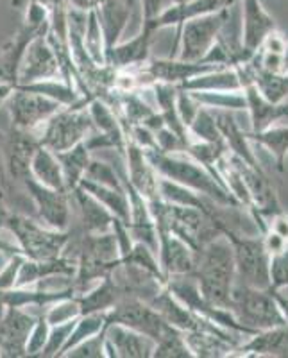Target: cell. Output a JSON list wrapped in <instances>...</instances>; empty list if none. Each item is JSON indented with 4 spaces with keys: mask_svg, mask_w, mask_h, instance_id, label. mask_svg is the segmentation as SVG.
Here are the masks:
<instances>
[{
    "mask_svg": "<svg viewBox=\"0 0 288 358\" xmlns=\"http://www.w3.org/2000/svg\"><path fill=\"white\" fill-rule=\"evenodd\" d=\"M145 156L161 178L199 192L224 208H242L229 190L187 151L163 152L159 149H147Z\"/></svg>",
    "mask_w": 288,
    "mask_h": 358,
    "instance_id": "cell-1",
    "label": "cell"
},
{
    "mask_svg": "<svg viewBox=\"0 0 288 358\" xmlns=\"http://www.w3.org/2000/svg\"><path fill=\"white\" fill-rule=\"evenodd\" d=\"M194 278L204 301L220 308H229L231 290L236 283V271L233 248L226 235L220 233L201 249Z\"/></svg>",
    "mask_w": 288,
    "mask_h": 358,
    "instance_id": "cell-2",
    "label": "cell"
},
{
    "mask_svg": "<svg viewBox=\"0 0 288 358\" xmlns=\"http://www.w3.org/2000/svg\"><path fill=\"white\" fill-rule=\"evenodd\" d=\"M4 228L15 235L22 255L31 260H52L62 257L70 242V233L41 226L20 213H6Z\"/></svg>",
    "mask_w": 288,
    "mask_h": 358,
    "instance_id": "cell-3",
    "label": "cell"
},
{
    "mask_svg": "<svg viewBox=\"0 0 288 358\" xmlns=\"http://www.w3.org/2000/svg\"><path fill=\"white\" fill-rule=\"evenodd\" d=\"M220 233L226 235L233 248L236 281L254 287V289H268V285H271V281H268L271 255L265 248L260 233L256 236L242 235L235 228H229L224 222H220Z\"/></svg>",
    "mask_w": 288,
    "mask_h": 358,
    "instance_id": "cell-4",
    "label": "cell"
},
{
    "mask_svg": "<svg viewBox=\"0 0 288 358\" xmlns=\"http://www.w3.org/2000/svg\"><path fill=\"white\" fill-rule=\"evenodd\" d=\"M229 310L242 324L252 331L285 324L280 306L271 289H254L236 281L231 290Z\"/></svg>",
    "mask_w": 288,
    "mask_h": 358,
    "instance_id": "cell-5",
    "label": "cell"
},
{
    "mask_svg": "<svg viewBox=\"0 0 288 358\" xmlns=\"http://www.w3.org/2000/svg\"><path fill=\"white\" fill-rule=\"evenodd\" d=\"M95 131L92 117L86 106L63 108L54 117H50L36 131L40 145L47 147L52 152H63L86 140L88 134Z\"/></svg>",
    "mask_w": 288,
    "mask_h": 358,
    "instance_id": "cell-6",
    "label": "cell"
},
{
    "mask_svg": "<svg viewBox=\"0 0 288 358\" xmlns=\"http://www.w3.org/2000/svg\"><path fill=\"white\" fill-rule=\"evenodd\" d=\"M227 15H229V6L215 13H208L203 17L185 22L181 27H178V43H181V52L178 56L179 59L201 62L211 49V45L215 43L224 22L227 20Z\"/></svg>",
    "mask_w": 288,
    "mask_h": 358,
    "instance_id": "cell-7",
    "label": "cell"
},
{
    "mask_svg": "<svg viewBox=\"0 0 288 358\" xmlns=\"http://www.w3.org/2000/svg\"><path fill=\"white\" fill-rule=\"evenodd\" d=\"M108 324H124L147 335L154 342L159 341L171 328V324L159 315L158 310L152 308L143 299L133 296H122L113 308L108 310L106 326Z\"/></svg>",
    "mask_w": 288,
    "mask_h": 358,
    "instance_id": "cell-8",
    "label": "cell"
},
{
    "mask_svg": "<svg viewBox=\"0 0 288 358\" xmlns=\"http://www.w3.org/2000/svg\"><path fill=\"white\" fill-rule=\"evenodd\" d=\"M6 102H8L13 129L31 131L34 134L50 117H54L57 111L65 108L54 99L34 94V92H25L20 88H15V92L9 95Z\"/></svg>",
    "mask_w": 288,
    "mask_h": 358,
    "instance_id": "cell-9",
    "label": "cell"
},
{
    "mask_svg": "<svg viewBox=\"0 0 288 358\" xmlns=\"http://www.w3.org/2000/svg\"><path fill=\"white\" fill-rule=\"evenodd\" d=\"M18 181L25 188L29 197L33 199L38 217L43 220L45 226L65 231L70 222V192L54 190V188L45 187L31 176V172L22 176Z\"/></svg>",
    "mask_w": 288,
    "mask_h": 358,
    "instance_id": "cell-10",
    "label": "cell"
},
{
    "mask_svg": "<svg viewBox=\"0 0 288 358\" xmlns=\"http://www.w3.org/2000/svg\"><path fill=\"white\" fill-rule=\"evenodd\" d=\"M158 233V262L165 280L175 276H194L197 252L175 236L165 224L156 222Z\"/></svg>",
    "mask_w": 288,
    "mask_h": 358,
    "instance_id": "cell-11",
    "label": "cell"
},
{
    "mask_svg": "<svg viewBox=\"0 0 288 358\" xmlns=\"http://www.w3.org/2000/svg\"><path fill=\"white\" fill-rule=\"evenodd\" d=\"M62 76L59 62L54 52L52 45L47 40V33L38 34L25 49L22 57L20 70H18V85L43 81V79H56Z\"/></svg>",
    "mask_w": 288,
    "mask_h": 358,
    "instance_id": "cell-12",
    "label": "cell"
},
{
    "mask_svg": "<svg viewBox=\"0 0 288 358\" xmlns=\"http://www.w3.org/2000/svg\"><path fill=\"white\" fill-rule=\"evenodd\" d=\"M36 317L20 306L4 305L0 313V357H25V346Z\"/></svg>",
    "mask_w": 288,
    "mask_h": 358,
    "instance_id": "cell-13",
    "label": "cell"
},
{
    "mask_svg": "<svg viewBox=\"0 0 288 358\" xmlns=\"http://www.w3.org/2000/svg\"><path fill=\"white\" fill-rule=\"evenodd\" d=\"M106 335V357L110 358H152L156 342L140 331L124 324H108Z\"/></svg>",
    "mask_w": 288,
    "mask_h": 358,
    "instance_id": "cell-14",
    "label": "cell"
},
{
    "mask_svg": "<svg viewBox=\"0 0 288 358\" xmlns=\"http://www.w3.org/2000/svg\"><path fill=\"white\" fill-rule=\"evenodd\" d=\"M240 8V31H242V43L245 50L254 56V52L261 47L265 38L276 31V20L268 15L261 0H238Z\"/></svg>",
    "mask_w": 288,
    "mask_h": 358,
    "instance_id": "cell-15",
    "label": "cell"
},
{
    "mask_svg": "<svg viewBox=\"0 0 288 358\" xmlns=\"http://www.w3.org/2000/svg\"><path fill=\"white\" fill-rule=\"evenodd\" d=\"M131 6L133 0H94V11L104 36L106 57L115 45L120 43V36L129 24Z\"/></svg>",
    "mask_w": 288,
    "mask_h": 358,
    "instance_id": "cell-16",
    "label": "cell"
},
{
    "mask_svg": "<svg viewBox=\"0 0 288 358\" xmlns=\"http://www.w3.org/2000/svg\"><path fill=\"white\" fill-rule=\"evenodd\" d=\"M126 172L129 183L145 197L152 201L159 197V174L147 159L145 151L131 138L126 140Z\"/></svg>",
    "mask_w": 288,
    "mask_h": 358,
    "instance_id": "cell-17",
    "label": "cell"
},
{
    "mask_svg": "<svg viewBox=\"0 0 288 358\" xmlns=\"http://www.w3.org/2000/svg\"><path fill=\"white\" fill-rule=\"evenodd\" d=\"M233 357H288V326H274L249 335Z\"/></svg>",
    "mask_w": 288,
    "mask_h": 358,
    "instance_id": "cell-18",
    "label": "cell"
},
{
    "mask_svg": "<svg viewBox=\"0 0 288 358\" xmlns=\"http://www.w3.org/2000/svg\"><path fill=\"white\" fill-rule=\"evenodd\" d=\"M227 8V0H188L181 4H171L163 9L154 20H143L152 27V31H161L165 27H181L185 22L203 17L208 13H215Z\"/></svg>",
    "mask_w": 288,
    "mask_h": 358,
    "instance_id": "cell-19",
    "label": "cell"
},
{
    "mask_svg": "<svg viewBox=\"0 0 288 358\" xmlns=\"http://www.w3.org/2000/svg\"><path fill=\"white\" fill-rule=\"evenodd\" d=\"M211 111H213L217 126H219L220 133H222V138L227 147V151L231 152V155L238 156L240 159H244V162L249 163L251 167L261 169L260 159H258V156H256L254 145H252L251 140H249L247 136V131H244L238 126L233 111H222V110H211Z\"/></svg>",
    "mask_w": 288,
    "mask_h": 358,
    "instance_id": "cell-20",
    "label": "cell"
},
{
    "mask_svg": "<svg viewBox=\"0 0 288 358\" xmlns=\"http://www.w3.org/2000/svg\"><path fill=\"white\" fill-rule=\"evenodd\" d=\"M152 27L143 22V27L134 38L124 43H117L111 49V52L106 57V65L113 69H131V66H140L149 59V47L152 40Z\"/></svg>",
    "mask_w": 288,
    "mask_h": 358,
    "instance_id": "cell-21",
    "label": "cell"
},
{
    "mask_svg": "<svg viewBox=\"0 0 288 358\" xmlns=\"http://www.w3.org/2000/svg\"><path fill=\"white\" fill-rule=\"evenodd\" d=\"M242 92H244L245 102H247V113L251 117V131H264L280 120L288 118L287 102L283 104L268 102L252 83H245Z\"/></svg>",
    "mask_w": 288,
    "mask_h": 358,
    "instance_id": "cell-22",
    "label": "cell"
},
{
    "mask_svg": "<svg viewBox=\"0 0 288 358\" xmlns=\"http://www.w3.org/2000/svg\"><path fill=\"white\" fill-rule=\"evenodd\" d=\"M73 201L78 203L79 212H81L82 224H85V233H110L113 228L115 215L99 203L92 194L81 187H75L72 192Z\"/></svg>",
    "mask_w": 288,
    "mask_h": 358,
    "instance_id": "cell-23",
    "label": "cell"
},
{
    "mask_svg": "<svg viewBox=\"0 0 288 358\" xmlns=\"http://www.w3.org/2000/svg\"><path fill=\"white\" fill-rule=\"evenodd\" d=\"M251 62L268 72L288 73V38L280 29L272 31L251 57Z\"/></svg>",
    "mask_w": 288,
    "mask_h": 358,
    "instance_id": "cell-24",
    "label": "cell"
},
{
    "mask_svg": "<svg viewBox=\"0 0 288 358\" xmlns=\"http://www.w3.org/2000/svg\"><path fill=\"white\" fill-rule=\"evenodd\" d=\"M29 172L45 187L54 188V190L69 192L65 183V176H63V169L59 162H57L56 155L49 151L47 147L40 145V143L34 149L33 158H31V163H29Z\"/></svg>",
    "mask_w": 288,
    "mask_h": 358,
    "instance_id": "cell-25",
    "label": "cell"
},
{
    "mask_svg": "<svg viewBox=\"0 0 288 358\" xmlns=\"http://www.w3.org/2000/svg\"><path fill=\"white\" fill-rule=\"evenodd\" d=\"M179 88L188 92H242V81L235 66H219L188 79Z\"/></svg>",
    "mask_w": 288,
    "mask_h": 358,
    "instance_id": "cell-26",
    "label": "cell"
},
{
    "mask_svg": "<svg viewBox=\"0 0 288 358\" xmlns=\"http://www.w3.org/2000/svg\"><path fill=\"white\" fill-rule=\"evenodd\" d=\"M252 145H258L268 152L276 163L278 172H285L288 159V126L267 127L264 131H247Z\"/></svg>",
    "mask_w": 288,
    "mask_h": 358,
    "instance_id": "cell-27",
    "label": "cell"
},
{
    "mask_svg": "<svg viewBox=\"0 0 288 358\" xmlns=\"http://www.w3.org/2000/svg\"><path fill=\"white\" fill-rule=\"evenodd\" d=\"M122 290L115 283L111 274L104 276L99 280V285L92 287L86 292L79 294V306H81V315L82 313H92V312H108L113 308L118 303V299L122 297Z\"/></svg>",
    "mask_w": 288,
    "mask_h": 358,
    "instance_id": "cell-28",
    "label": "cell"
},
{
    "mask_svg": "<svg viewBox=\"0 0 288 358\" xmlns=\"http://www.w3.org/2000/svg\"><path fill=\"white\" fill-rule=\"evenodd\" d=\"M79 187L85 188L88 194L95 197L99 203L104 204L115 217L122 220V222H129V201H127V194L122 188H113L106 187V185L95 183V181H89V179H81Z\"/></svg>",
    "mask_w": 288,
    "mask_h": 358,
    "instance_id": "cell-29",
    "label": "cell"
},
{
    "mask_svg": "<svg viewBox=\"0 0 288 358\" xmlns=\"http://www.w3.org/2000/svg\"><path fill=\"white\" fill-rule=\"evenodd\" d=\"M63 169V176H65V183L69 192H72L73 188L79 187L81 179L85 178V172L89 165V149L86 147L85 140L79 142L78 145H73L72 149L63 152H54Z\"/></svg>",
    "mask_w": 288,
    "mask_h": 358,
    "instance_id": "cell-30",
    "label": "cell"
},
{
    "mask_svg": "<svg viewBox=\"0 0 288 358\" xmlns=\"http://www.w3.org/2000/svg\"><path fill=\"white\" fill-rule=\"evenodd\" d=\"M188 143L190 142H206V143H224L222 133H220L213 111L206 106H201L195 113L194 120L188 126Z\"/></svg>",
    "mask_w": 288,
    "mask_h": 358,
    "instance_id": "cell-31",
    "label": "cell"
},
{
    "mask_svg": "<svg viewBox=\"0 0 288 358\" xmlns=\"http://www.w3.org/2000/svg\"><path fill=\"white\" fill-rule=\"evenodd\" d=\"M201 106L222 111H247L244 92H190Z\"/></svg>",
    "mask_w": 288,
    "mask_h": 358,
    "instance_id": "cell-32",
    "label": "cell"
},
{
    "mask_svg": "<svg viewBox=\"0 0 288 358\" xmlns=\"http://www.w3.org/2000/svg\"><path fill=\"white\" fill-rule=\"evenodd\" d=\"M106 313L108 312H92V313H82V315H79L78 321H75V324H73L72 334H70L69 341H66L65 348H63L62 357L70 350V348H73L75 344H79L81 341H85V338L94 337V335L104 331Z\"/></svg>",
    "mask_w": 288,
    "mask_h": 358,
    "instance_id": "cell-33",
    "label": "cell"
},
{
    "mask_svg": "<svg viewBox=\"0 0 288 358\" xmlns=\"http://www.w3.org/2000/svg\"><path fill=\"white\" fill-rule=\"evenodd\" d=\"M194 353L188 348L185 334L174 326H171L159 341H156L152 358H192Z\"/></svg>",
    "mask_w": 288,
    "mask_h": 358,
    "instance_id": "cell-34",
    "label": "cell"
},
{
    "mask_svg": "<svg viewBox=\"0 0 288 358\" xmlns=\"http://www.w3.org/2000/svg\"><path fill=\"white\" fill-rule=\"evenodd\" d=\"M85 49L88 56L92 57V62L97 65H106V49H104V36H102L101 24L95 15L94 9L88 11V18H86V29H85Z\"/></svg>",
    "mask_w": 288,
    "mask_h": 358,
    "instance_id": "cell-35",
    "label": "cell"
},
{
    "mask_svg": "<svg viewBox=\"0 0 288 358\" xmlns=\"http://www.w3.org/2000/svg\"><path fill=\"white\" fill-rule=\"evenodd\" d=\"M47 312L45 313V319L49 321V324H62V322L72 321V319H78L81 315V306H79L78 296L63 297L59 301L52 303V305L45 306Z\"/></svg>",
    "mask_w": 288,
    "mask_h": 358,
    "instance_id": "cell-36",
    "label": "cell"
},
{
    "mask_svg": "<svg viewBox=\"0 0 288 358\" xmlns=\"http://www.w3.org/2000/svg\"><path fill=\"white\" fill-rule=\"evenodd\" d=\"M78 319H72V321L62 322V324H52L49 331V338H47V344H45L43 351H41V358H57L62 357V351L65 348L66 341H69L70 334L73 330V324H75Z\"/></svg>",
    "mask_w": 288,
    "mask_h": 358,
    "instance_id": "cell-37",
    "label": "cell"
},
{
    "mask_svg": "<svg viewBox=\"0 0 288 358\" xmlns=\"http://www.w3.org/2000/svg\"><path fill=\"white\" fill-rule=\"evenodd\" d=\"M268 281L272 290H288V245L268 260Z\"/></svg>",
    "mask_w": 288,
    "mask_h": 358,
    "instance_id": "cell-38",
    "label": "cell"
},
{
    "mask_svg": "<svg viewBox=\"0 0 288 358\" xmlns=\"http://www.w3.org/2000/svg\"><path fill=\"white\" fill-rule=\"evenodd\" d=\"M85 179L106 185V187L122 188V183H120V178H118L115 165L101 162V159H89V165L85 172Z\"/></svg>",
    "mask_w": 288,
    "mask_h": 358,
    "instance_id": "cell-39",
    "label": "cell"
},
{
    "mask_svg": "<svg viewBox=\"0 0 288 358\" xmlns=\"http://www.w3.org/2000/svg\"><path fill=\"white\" fill-rule=\"evenodd\" d=\"M63 357L66 358H101L106 357V335L104 331L88 337L70 348Z\"/></svg>",
    "mask_w": 288,
    "mask_h": 358,
    "instance_id": "cell-40",
    "label": "cell"
},
{
    "mask_svg": "<svg viewBox=\"0 0 288 358\" xmlns=\"http://www.w3.org/2000/svg\"><path fill=\"white\" fill-rule=\"evenodd\" d=\"M50 324L49 321L45 319V313H40L34 322L31 335L27 338V346H25V357H40L41 351H43L45 344H47V338H49Z\"/></svg>",
    "mask_w": 288,
    "mask_h": 358,
    "instance_id": "cell-41",
    "label": "cell"
},
{
    "mask_svg": "<svg viewBox=\"0 0 288 358\" xmlns=\"http://www.w3.org/2000/svg\"><path fill=\"white\" fill-rule=\"evenodd\" d=\"M175 106H178V113H179V118H181V122H183L188 129L190 122L194 120L195 113L199 111L201 104L195 101V97L190 94V92H188V90H183L178 86V99H175Z\"/></svg>",
    "mask_w": 288,
    "mask_h": 358,
    "instance_id": "cell-42",
    "label": "cell"
},
{
    "mask_svg": "<svg viewBox=\"0 0 288 358\" xmlns=\"http://www.w3.org/2000/svg\"><path fill=\"white\" fill-rule=\"evenodd\" d=\"M140 6H142L143 20H154L159 13L165 9L163 0H140Z\"/></svg>",
    "mask_w": 288,
    "mask_h": 358,
    "instance_id": "cell-43",
    "label": "cell"
},
{
    "mask_svg": "<svg viewBox=\"0 0 288 358\" xmlns=\"http://www.w3.org/2000/svg\"><path fill=\"white\" fill-rule=\"evenodd\" d=\"M271 292H272V296H274V299H276L278 306H280V312H281V315H283L285 324L288 326V297L285 296L283 290H272L271 289Z\"/></svg>",
    "mask_w": 288,
    "mask_h": 358,
    "instance_id": "cell-44",
    "label": "cell"
},
{
    "mask_svg": "<svg viewBox=\"0 0 288 358\" xmlns=\"http://www.w3.org/2000/svg\"><path fill=\"white\" fill-rule=\"evenodd\" d=\"M6 208H4V201H2V194H0V229L4 228V219H6Z\"/></svg>",
    "mask_w": 288,
    "mask_h": 358,
    "instance_id": "cell-45",
    "label": "cell"
},
{
    "mask_svg": "<svg viewBox=\"0 0 288 358\" xmlns=\"http://www.w3.org/2000/svg\"><path fill=\"white\" fill-rule=\"evenodd\" d=\"M181 2H188V0H171V4H181Z\"/></svg>",
    "mask_w": 288,
    "mask_h": 358,
    "instance_id": "cell-46",
    "label": "cell"
},
{
    "mask_svg": "<svg viewBox=\"0 0 288 358\" xmlns=\"http://www.w3.org/2000/svg\"><path fill=\"white\" fill-rule=\"evenodd\" d=\"M236 2H238V0H227V6H233L236 4Z\"/></svg>",
    "mask_w": 288,
    "mask_h": 358,
    "instance_id": "cell-47",
    "label": "cell"
},
{
    "mask_svg": "<svg viewBox=\"0 0 288 358\" xmlns=\"http://www.w3.org/2000/svg\"><path fill=\"white\" fill-rule=\"evenodd\" d=\"M2 308H4V305H2V303H0V313H2Z\"/></svg>",
    "mask_w": 288,
    "mask_h": 358,
    "instance_id": "cell-48",
    "label": "cell"
},
{
    "mask_svg": "<svg viewBox=\"0 0 288 358\" xmlns=\"http://www.w3.org/2000/svg\"><path fill=\"white\" fill-rule=\"evenodd\" d=\"M0 136H2V133H0Z\"/></svg>",
    "mask_w": 288,
    "mask_h": 358,
    "instance_id": "cell-49",
    "label": "cell"
}]
</instances>
